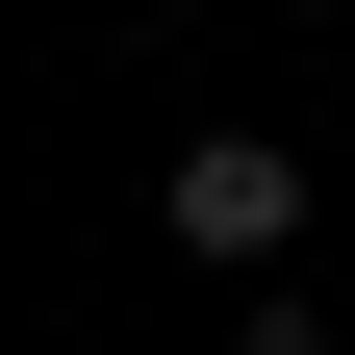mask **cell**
I'll return each instance as SVG.
<instances>
[{
  "label": "cell",
  "instance_id": "cell-1",
  "mask_svg": "<svg viewBox=\"0 0 355 355\" xmlns=\"http://www.w3.org/2000/svg\"><path fill=\"white\" fill-rule=\"evenodd\" d=\"M153 229L203 254V279H279V254H304V153H279V127H178Z\"/></svg>",
  "mask_w": 355,
  "mask_h": 355
},
{
  "label": "cell",
  "instance_id": "cell-2",
  "mask_svg": "<svg viewBox=\"0 0 355 355\" xmlns=\"http://www.w3.org/2000/svg\"><path fill=\"white\" fill-rule=\"evenodd\" d=\"M229 355H330V304L304 279H229Z\"/></svg>",
  "mask_w": 355,
  "mask_h": 355
}]
</instances>
